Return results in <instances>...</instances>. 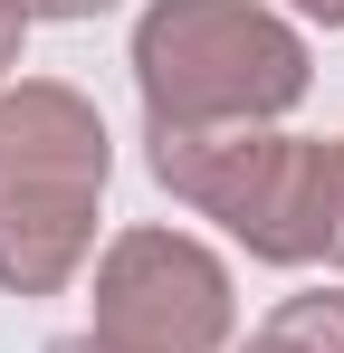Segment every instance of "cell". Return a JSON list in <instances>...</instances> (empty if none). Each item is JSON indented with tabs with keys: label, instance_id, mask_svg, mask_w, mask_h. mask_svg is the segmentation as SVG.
<instances>
[{
	"label": "cell",
	"instance_id": "1",
	"mask_svg": "<svg viewBox=\"0 0 344 353\" xmlns=\"http://www.w3.org/2000/svg\"><path fill=\"white\" fill-rule=\"evenodd\" d=\"M124 67H134V96H144L153 134L278 124L316 86L306 29L268 0H144Z\"/></svg>",
	"mask_w": 344,
	"mask_h": 353
},
{
	"label": "cell",
	"instance_id": "2",
	"mask_svg": "<svg viewBox=\"0 0 344 353\" xmlns=\"http://www.w3.org/2000/svg\"><path fill=\"white\" fill-rule=\"evenodd\" d=\"M106 172V115L77 86L57 77L0 86V287L10 296H67L86 277Z\"/></svg>",
	"mask_w": 344,
	"mask_h": 353
},
{
	"label": "cell",
	"instance_id": "3",
	"mask_svg": "<svg viewBox=\"0 0 344 353\" xmlns=\"http://www.w3.org/2000/svg\"><path fill=\"white\" fill-rule=\"evenodd\" d=\"M153 181L182 210L220 220L258 268H316L335 248V143L229 124V134H153Z\"/></svg>",
	"mask_w": 344,
	"mask_h": 353
},
{
	"label": "cell",
	"instance_id": "4",
	"mask_svg": "<svg viewBox=\"0 0 344 353\" xmlns=\"http://www.w3.org/2000/svg\"><path fill=\"white\" fill-rule=\"evenodd\" d=\"M106 353H229L239 344V287L229 258L191 230H115L96 248V325Z\"/></svg>",
	"mask_w": 344,
	"mask_h": 353
},
{
	"label": "cell",
	"instance_id": "5",
	"mask_svg": "<svg viewBox=\"0 0 344 353\" xmlns=\"http://www.w3.org/2000/svg\"><path fill=\"white\" fill-rule=\"evenodd\" d=\"M268 334L287 353H344V287H316V296H287L268 315Z\"/></svg>",
	"mask_w": 344,
	"mask_h": 353
},
{
	"label": "cell",
	"instance_id": "6",
	"mask_svg": "<svg viewBox=\"0 0 344 353\" xmlns=\"http://www.w3.org/2000/svg\"><path fill=\"white\" fill-rule=\"evenodd\" d=\"M19 48H29V10H19V0H0V77L19 67Z\"/></svg>",
	"mask_w": 344,
	"mask_h": 353
},
{
	"label": "cell",
	"instance_id": "7",
	"mask_svg": "<svg viewBox=\"0 0 344 353\" xmlns=\"http://www.w3.org/2000/svg\"><path fill=\"white\" fill-rule=\"evenodd\" d=\"M19 10H29V19H106L115 0H19Z\"/></svg>",
	"mask_w": 344,
	"mask_h": 353
},
{
	"label": "cell",
	"instance_id": "8",
	"mask_svg": "<svg viewBox=\"0 0 344 353\" xmlns=\"http://www.w3.org/2000/svg\"><path fill=\"white\" fill-rule=\"evenodd\" d=\"M268 10H287V19H306V29H344V0H268Z\"/></svg>",
	"mask_w": 344,
	"mask_h": 353
},
{
	"label": "cell",
	"instance_id": "9",
	"mask_svg": "<svg viewBox=\"0 0 344 353\" xmlns=\"http://www.w3.org/2000/svg\"><path fill=\"white\" fill-rule=\"evenodd\" d=\"M325 258L344 268V134H335V248H325Z\"/></svg>",
	"mask_w": 344,
	"mask_h": 353
},
{
	"label": "cell",
	"instance_id": "10",
	"mask_svg": "<svg viewBox=\"0 0 344 353\" xmlns=\"http://www.w3.org/2000/svg\"><path fill=\"white\" fill-rule=\"evenodd\" d=\"M48 353H106V344H96V334H57Z\"/></svg>",
	"mask_w": 344,
	"mask_h": 353
}]
</instances>
